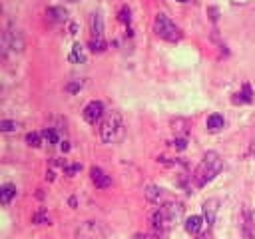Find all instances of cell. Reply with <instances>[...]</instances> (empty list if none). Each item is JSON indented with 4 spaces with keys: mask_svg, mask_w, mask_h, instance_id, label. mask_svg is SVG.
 Masks as SVG:
<instances>
[{
    "mask_svg": "<svg viewBox=\"0 0 255 239\" xmlns=\"http://www.w3.org/2000/svg\"><path fill=\"white\" fill-rule=\"evenodd\" d=\"M221 169H223V159H221V155H219L217 151H207V153L201 157V161H199V165L195 167V171H193V181H195V185H197V187L207 185L209 181H213V179L221 173Z\"/></svg>",
    "mask_w": 255,
    "mask_h": 239,
    "instance_id": "obj_1",
    "label": "cell"
},
{
    "mask_svg": "<svg viewBox=\"0 0 255 239\" xmlns=\"http://www.w3.org/2000/svg\"><path fill=\"white\" fill-rule=\"evenodd\" d=\"M183 215V207L181 203H163L155 209V213L151 215V225H153V231L157 233H165L173 223H177Z\"/></svg>",
    "mask_w": 255,
    "mask_h": 239,
    "instance_id": "obj_2",
    "label": "cell"
},
{
    "mask_svg": "<svg viewBox=\"0 0 255 239\" xmlns=\"http://www.w3.org/2000/svg\"><path fill=\"white\" fill-rule=\"evenodd\" d=\"M124 120L120 112H110L100 123V139L104 143H116L124 137Z\"/></svg>",
    "mask_w": 255,
    "mask_h": 239,
    "instance_id": "obj_3",
    "label": "cell"
},
{
    "mask_svg": "<svg viewBox=\"0 0 255 239\" xmlns=\"http://www.w3.org/2000/svg\"><path fill=\"white\" fill-rule=\"evenodd\" d=\"M153 32H155L161 40H165V42H179L181 36H183L181 30H179V26H177L167 14H163V12H157V14H155Z\"/></svg>",
    "mask_w": 255,
    "mask_h": 239,
    "instance_id": "obj_4",
    "label": "cell"
},
{
    "mask_svg": "<svg viewBox=\"0 0 255 239\" xmlns=\"http://www.w3.org/2000/svg\"><path fill=\"white\" fill-rule=\"evenodd\" d=\"M74 239H106V229L98 221H84L76 229Z\"/></svg>",
    "mask_w": 255,
    "mask_h": 239,
    "instance_id": "obj_5",
    "label": "cell"
},
{
    "mask_svg": "<svg viewBox=\"0 0 255 239\" xmlns=\"http://www.w3.org/2000/svg\"><path fill=\"white\" fill-rule=\"evenodd\" d=\"M102 116H104V104H102L100 100L88 102V104L84 106V110H82V118H84L90 125H96V123L102 120Z\"/></svg>",
    "mask_w": 255,
    "mask_h": 239,
    "instance_id": "obj_6",
    "label": "cell"
},
{
    "mask_svg": "<svg viewBox=\"0 0 255 239\" xmlns=\"http://www.w3.org/2000/svg\"><path fill=\"white\" fill-rule=\"evenodd\" d=\"M4 46L14 50V52H22L24 48V38H22V32L16 30V28H8L4 32Z\"/></svg>",
    "mask_w": 255,
    "mask_h": 239,
    "instance_id": "obj_7",
    "label": "cell"
},
{
    "mask_svg": "<svg viewBox=\"0 0 255 239\" xmlns=\"http://www.w3.org/2000/svg\"><path fill=\"white\" fill-rule=\"evenodd\" d=\"M90 179H92V183H94L98 189H106V187L112 185V177H110L106 171H102L100 167H92V169H90Z\"/></svg>",
    "mask_w": 255,
    "mask_h": 239,
    "instance_id": "obj_8",
    "label": "cell"
},
{
    "mask_svg": "<svg viewBox=\"0 0 255 239\" xmlns=\"http://www.w3.org/2000/svg\"><path fill=\"white\" fill-rule=\"evenodd\" d=\"M145 197H147L149 203H155V205L169 203V201H167V193H165V189H161V187H157V185H149L147 191H145Z\"/></svg>",
    "mask_w": 255,
    "mask_h": 239,
    "instance_id": "obj_9",
    "label": "cell"
},
{
    "mask_svg": "<svg viewBox=\"0 0 255 239\" xmlns=\"http://www.w3.org/2000/svg\"><path fill=\"white\" fill-rule=\"evenodd\" d=\"M90 28H92V40H104V20H102V14L94 12L90 16Z\"/></svg>",
    "mask_w": 255,
    "mask_h": 239,
    "instance_id": "obj_10",
    "label": "cell"
},
{
    "mask_svg": "<svg viewBox=\"0 0 255 239\" xmlns=\"http://www.w3.org/2000/svg\"><path fill=\"white\" fill-rule=\"evenodd\" d=\"M217 207H219V199H207V201L203 203V219H205V223H207L209 227L215 223Z\"/></svg>",
    "mask_w": 255,
    "mask_h": 239,
    "instance_id": "obj_11",
    "label": "cell"
},
{
    "mask_svg": "<svg viewBox=\"0 0 255 239\" xmlns=\"http://www.w3.org/2000/svg\"><path fill=\"white\" fill-rule=\"evenodd\" d=\"M203 217L201 215H191V217H187L185 219V223H183V227H185V231L187 233H191V235H197L199 231H201V227H203Z\"/></svg>",
    "mask_w": 255,
    "mask_h": 239,
    "instance_id": "obj_12",
    "label": "cell"
},
{
    "mask_svg": "<svg viewBox=\"0 0 255 239\" xmlns=\"http://www.w3.org/2000/svg\"><path fill=\"white\" fill-rule=\"evenodd\" d=\"M68 60H70L72 64H84V62H86V52H84V46L76 42V44L72 46V50H70Z\"/></svg>",
    "mask_w": 255,
    "mask_h": 239,
    "instance_id": "obj_13",
    "label": "cell"
},
{
    "mask_svg": "<svg viewBox=\"0 0 255 239\" xmlns=\"http://www.w3.org/2000/svg\"><path fill=\"white\" fill-rule=\"evenodd\" d=\"M12 197H16V185L14 183H4L0 187V203L8 205L12 201Z\"/></svg>",
    "mask_w": 255,
    "mask_h": 239,
    "instance_id": "obj_14",
    "label": "cell"
},
{
    "mask_svg": "<svg viewBox=\"0 0 255 239\" xmlns=\"http://www.w3.org/2000/svg\"><path fill=\"white\" fill-rule=\"evenodd\" d=\"M205 125H207V129H209V131H213V133H215V131H221V129H223L225 120H223V116H221V114H211V116L207 118V123H205Z\"/></svg>",
    "mask_w": 255,
    "mask_h": 239,
    "instance_id": "obj_15",
    "label": "cell"
},
{
    "mask_svg": "<svg viewBox=\"0 0 255 239\" xmlns=\"http://www.w3.org/2000/svg\"><path fill=\"white\" fill-rule=\"evenodd\" d=\"M253 102V94H251V86L249 84H243L241 92L235 94L233 98V104H251Z\"/></svg>",
    "mask_w": 255,
    "mask_h": 239,
    "instance_id": "obj_16",
    "label": "cell"
},
{
    "mask_svg": "<svg viewBox=\"0 0 255 239\" xmlns=\"http://www.w3.org/2000/svg\"><path fill=\"white\" fill-rule=\"evenodd\" d=\"M46 14H48V18H50L52 22H64L66 16H68V12H66L64 8H60V6H50V8L46 10Z\"/></svg>",
    "mask_w": 255,
    "mask_h": 239,
    "instance_id": "obj_17",
    "label": "cell"
},
{
    "mask_svg": "<svg viewBox=\"0 0 255 239\" xmlns=\"http://www.w3.org/2000/svg\"><path fill=\"white\" fill-rule=\"evenodd\" d=\"M26 143L32 147H40L42 145V133H36V131L26 133Z\"/></svg>",
    "mask_w": 255,
    "mask_h": 239,
    "instance_id": "obj_18",
    "label": "cell"
},
{
    "mask_svg": "<svg viewBox=\"0 0 255 239\" xmlns=\"http://www.w3.org/2000/svg\"><path fill=\"white\" fill-rule=\"evenodd\" d=\"M0 129L2 131H18L20 129V123L18 121H12V120H2L0 121Z\"/></svg>",
    "mask_w": 255,
    "mask_h": 239,
    "instance_id": "obj_19",
    "label": "cell"
},
{
    "mask_svg": "<svg viewBox=\"0 0 255 239\" xmlns=\"http://www.w3.org/2000/svg\"><path fill=\"white\" fill-rule=\"evenodd\" d=\"M42 137H44L48 143H58V133H56V129H52V127H46V129L42 131Z\"/></svg>",
    "mask_w": 255,
    "mask_h": 239,
    "instance_id": "obj_20",
    "label": "cell"
},
{
    "mask_svg": "<svg viewBox=\"0 0 255 239\" xmlns=\"http://www.w3.org/2000/svg\"><path fill=\"white\" fill-rule=\"evenodd\" d=\"M106 40H90V48H92V52H104L106 50Z\"/></svg>",
    "mask_w": 255,
    "mask_h": 239,
    "instance_id": "obj_21",
    "label": "cell"
},
{
    "mask_svg": "<svg viewBox=\"0 0 255 239\" xmlns=\"http://www.w3.org/2000/svg\"><path fill=\"white\" fill-rule=\"evenodd\" d=\"M82 86H84V82H82V80L70 82V84L66 86V92H70V94H76V92H80V90H82Z\"/></svg>",
    "mask_w": 255,
    "mask_h": 239,
    "instance_id": "obj_22",
    "label": "cell"
},
{
    "mask_svg": "<svg viewBox=\"0 0 255 239\" xmlns=\"http://www.w3.org/2000/svg\"><path fill=\"white\" fill-rule=\"evenodd\" d=\"M120 20H122L124 24H129V22H131V18H129V8H128V6H124V8L120 10Z\"/></svg>",
    "mask_w": 255,
    "mask_h": 239,
    "instance_id": "obj_23",
    "label": "cell"
},
{
    "mask_svg": "<svg viewBox=\"0 0 255 239\" xmlns=\"http://www.w3.org/2000/svg\"><path fill=\"white\" fill-rule=\"evenodd\" d=\"M80 169H82V165H80V163H74V165H68V167L64 165V173H66V175H70V177H72L76 171H80Z\"/></svg>",
    "mask_w": 255,
    "mask_h": 239,
    "instance_id": "obj_24",
    "label": "cell"
},
{
    "mask_svg": "<svg viewBox=\"0 0 255 239\" xmlns=\"http://www.w3.org/2000/svg\"><path fill=\"white\" fill-rule=\"evenodd\" d=\"M32 221H34V223H48L50 219H48V215H44L42 211H38V213L32 217Z\"/></svg>",
    "mask_w": 255,
    "mask_h": 239,
    "instance_id": "obj_25",
    "label": "cell"
},
{
    "mask_svg": "<svg viewBox=\"0 0 255 239\" xmlns=\"http://www.w3.org/2000/svg\"><path fill=\"white\" fill-rule=\"evenodd\" d=\"M173 145H175L177 149H183V147H185V139H175Z\"/></svg>",
    "mask_w": 255,
    "mask_h": 239,
    "instance_id": "obj_26",
    "label": "cell"
},
{
    "mask_svg": "<svg viewBox=\"0 0 255 239\" xmlns=\"http://www.w3.org/2000/svg\"><path fill=\"white\" fill-rule=\"evenodd\" d=\"M197 239H213V235H211V233L207 231V233H201V235H199Z\"/></svg>",
    "mask_w": 255,
    "mask_h": 239,
    "instance_id": "obj_27",
    "label": "cell"
},
{
    "mask_svg": "<svg viewBox=\"0 0 255 239\" xmlns=\"http://www.w3.org/2000/svg\"><path fill=\"white\" fill-rule=\"evenodd\" d=\"M161 235H163V233H157V231H155V233H153L149 239H161Z\"/></svg>",
    "mask_w": 255,
    "mask_h": 239,
    "instance_id": "obj_28",
    "label": "cell"
},
{
    "mask_svg": "<svg viewBox=\"0 0 255 239\" xmlns=\"http://www.w3.org/2000/svg\"><path fill=\"white\" fill-rule=\"evenodd\" d=\"M68 149H70V145H68V141H64L62 143V151H68Z\"/></svg>",
    "mask_w": 255,
    "mask_h": 239,
    "instance_id": "obj_29",
    "label": "cell"
},
{
    "mask_svg": "<svg viewBox=\"0 0 255 239\" xmlns=\"http://www.w3.org/2000/svg\"><path fill=\"white\" fill-rule=\"evenodd\" d=\"M177 2H187V0H177Z\"/></svg>",
    "mask_w": 255,
    "mask_h": 239,
    "instance_id": "obj_30",
    "label": "cell"
},
{
    "mask_svg": "<svg viewBox=\"0 0 255 239\" xmlns=\"http://www.w3.org/2000/svg\"><path fill=\"white\" fill-rule=\"evenodd\" d=\"M253 151H255V145H253Z\"/></svg>",
    "mask_w": 255,
    "mask_h": 239,
    "instance_id": "obj_31",
    "label": "cell"
}]
</instances>
